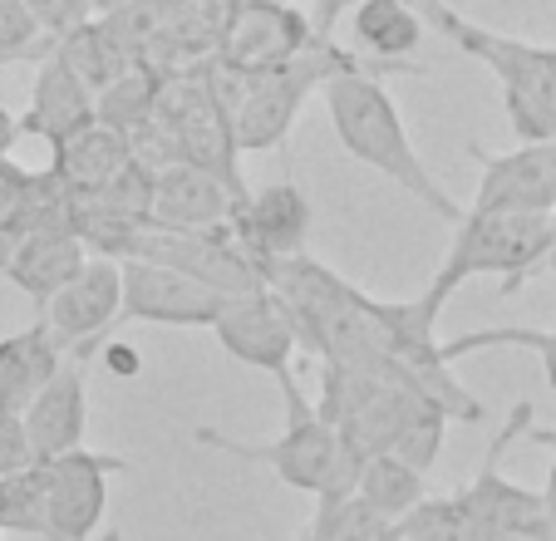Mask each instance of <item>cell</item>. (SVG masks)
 Instances as JSON below:
<instances>
[{
    "instance_id": "obj_40",
    "label": "cell",
    "mask_w": 556,
    "mask_h": 541,
    "mask_svg": "<svg viewBox=\"0 0 556 541\" xmlns=\"http://www.w3.org/2000/svg\"><path fill=\"white\" fill-rule=\"evenodd\" d=\"M389 541H400V537H389Z\"/></svg>"
},
{
    "instance_id": "obj_5",
    "label": "cell",
    "mask_w": 556,
    "mask_h": 541,
    "mask_svg": "<svg viewBox=\"0 0 556 541\" xmlns=\"http://www.w3.org/2000/svg\"><path fill=\"white\" fill-rule=\"evenodd\" d=\"M552 217H532V212H463L458 237H453L448 256H443L433 286L424 291V301L433 311H443L453 291L472 276H488L497 270L503 276V295H513L522 281L542 276L546 256H552Z\"/></svg>"
},
{
    "instance_id": "obj_21",
    "label": "cell",
    "mask_w": 556,
    "mask_h": 541,
    "mask_svg": "<svg viewBox=\"0 0 556 541\" xmlns=\"http://www.w3.org/2000/svg\"><path fill=\"white\" fill-rule=\"evenodd\" d=\"M50 153H54L50 158V173L60 177L74 198H94L99 188H109V183H114V177L134 163L128 138L114 134V128H104L99 118L89 128H79L74 138H64L60 148H50Z\"/></svg>"
},
{
    "instance_id": "obj_1",
    "label": "cell",
    "mask_w": 556,
    "mask_h": 541,
    "mask_svg": "<svg viewBox=\"0 0 556 541\" xmlns=\"http://www.w3.org/2000/svg\"><path fill=\"white\" fill-rule=\"evenodd\" d=\"M320 418L345 438L355 458L400 453L419 473H429L443 453L448 418L400 375V365H330L320 360Z\"/></svg>"
},
{
    "instance_id": "obj_30",
    "label": "cell",
    "mask_w": 556,
    "mask_h": 541,
    "mask_svg": "<svg viewBox=\"0 0 556 541\" xmlns=\"http://www.w3.org/2000/svg\"><path fill=\"white\" fill-rule=\"evenodd\" d=\"M25 11L35 15L45 40H64L70 30H79L85 21H94L89 0H25Z\"/></svg>"
},
{
    "instance_id": "obj_11",
    "label": "cell",
    "mask_w": 556,
    "mask_h": 541,
    "mask_svg": "<svg viewBox=\"0 0 556 541\" xmlns=\"http://www.w3.org/2000/svg\"><path fill=\"white\" fill-rule=\"evenodd\" d=\"M118 305H124V266L109 256H89L85 270L40 305V325L70 360L85 365L94 344H104V335L118 325Z\"/></svg>"
},
{
    "instance_id": "obj_9",
    "label": "cell",
    "mask_w": 556,
    "mask_h": 541,
    "mask_svg": "<svg viewBox=\"0 0 556 541\" xmlns=\"http://www.w3.org/2000/svg\"><path fill=\"white\" fill-rule=\"evenodd\" d=\"M134 463L94 448H74L64 458L40 463L45 482V541H94L109 507V473H128Z\"/></svg>"
},
{
    "instance_id": "obj_35",
    "label": "cell",
    "mask_w": 556,
    "mask_h": 541,
    "mask_svg": "<svg viewBox=\"0 0 556 541\" xmlns=\"http://www.w3.org/2000/svg\"><path fill=\"white\" fill-rule=\"evenodd\" d=\"M15 138H21V118H15V114H11V109L0 104V158H11Z\"/></svg>"
},
{
    "instance_id": "obj_29",
    "label": "cell",
    "mask_w": 556,
    "mask_h": 541,
    "mask_svg": "<svg viewBox=\"0 0 556 541\" xmlns=\"http://www.w3.org/2000/svg\"><path fill=\"white\" fill-rule=\"evenodd\" d=\"M493 344H527V350H536L542 354V369H546V385L556 389V330H472V335H458V340L443 344V360L458 365L463 354L493 350Z\"/></svg>"
},
{
    "instance_id": "obj_27",
    "label": "cell",
    "mask_w": 556,
    "mask_h": 541,
    "mask_svg": "<svg viewBox=\"0 0 556 541\" xmlns=\"http://www.w3.org/2000/svg\"><path fill=\"white\" fill-rule=\"evenodd\" d=\"M394 537L400 541H468L463 537V517H458L453 492H443V498L429 492L424 502H414V507L394 521Z\"/></svg>"
},
{
    "instance_id": "obj_16",
    "label": "cell",
    "mask_w": 556,
    "mask_h": 541,
    "mask_svg": "<svg viewBox=\"0 0 556 541\" xmlns=\"http://www.w3.org/2000/svg\"><path fill=\"white\" fill-rule=\"evenodd\" d=\"M85 389H89L85 365L64 354L60 369L45 379L40 394H35L30 408L21 414L35 463H50V458L74 453V448H85V428H89V394Z\"/></svg>"
},
{
    "instance_id": "obj_13",
    "label": "cell",
    "mask_w": 556,
    "mask_h": 541,
    "mask_svg": "<svg viewBox=\"0 0 556 541\" xmlns=\"http://www.w3.org/2000/svg\"><path fill=\"white\" fill-rule=\"evenodd\" d=\"M468 153L478 163L472 212H532V217L556 212V143H522L513 153H488L472 143Z\"/></svg>"
},
{
    "instance_id": "obj_2",
    "label": "cell",
    "mask_w": 556,
    "mask_h": 541,
    "mask_svg": "<svg viewBox=\"0 0 556 541\" xmlns=\"http://www.w3.org/2000/svg\"><path fill=\"white\" fill-rule=\"evenodd\" d=\"M320 99H326V114H330V128H336L340 148H345L355 163L389 177L400 192L424 202L433 217L463 222V207L439 188V177L429 173V163H424L419 148H414L400 104H394V95L384 89V70H375V64H365V60L345 64V70H336L320 84Z\"/></svg>"
},
{
    "instance_id": "obj_18",
    "label": "cell",
    "mask_w": 556,
    "mask_h": 541,
    "mask_svg": "<svg viewBox=\"0 0 556 541\" xmlns=\"http://www.w3.org/2000/svg\"><path fill=\"white\" fill-rule=\"evenodd\" d=\"M350 54H359L365 64L384 74H424L414 60V50L424 45L429 25H424L419 5L414 0H355L350 5Z\"/></svg>"
},
{
    "instance_id": "obj_36",
    "label": "cell",
    "mask_w": 556,
    "mask_h": 541,
    "mask_svg": "<svg viewBox=\"0 0 556 541\" xmlns=\"http://www.w3.org/2000/svg\"><path fill=\"white\" fill-rule=\"evenodd\" d=\"M21 237H25L21 227H0V276H5V266H11V256H15V247H21Z\"/></svg>"
},
{
    "instance_id": "obj_37",
    "label": "cell",
    "mask_w": 556,
    "mask_h": 541,
    "mask_svg": "<svg viewBox=\"0 0 556 541\" xmlns=\"http://www.w3.org/2000/svg\"><path fill=\"white\" fill-rule=\"evenodd\" d=\"M124 5H134V0H89L94 15H114V11H124Z\"/></svg>"
},
{
    "instance_id": "obj_17",
    "label": "cell",
    "mask_w": 556,
    "mask_h": 541,
    "mask_svg": "<svg viewBox=\"0 0 556 541\" xmlns=\"http://www.w3.org/2000/svg\"><path fill=\"white\" fill-rule=\"evenodd\" d=\"M247 192L227 188L222 177L202 173L192 163H173L163 173H153V207L148 222L168 231H217L231 227V212Z\"/></svg>"
},
{
    "instance_id": "obj_22",
    "label": "cell",
    "mask_w": 556,
    "mask_h": 541,
    "mask_svg": "<svg viewBox=\"0 0 556 541\" xmlns=\"http://www.w3.org/2000/svg\"><path fill=\"white\" fill-rule=\"evenodd\" d=\"M60 360L64 350L40 320L30 330L11 335V340H0V414L21 418L30 408V399L40 394V385L60 369Z\"/></svg>"
},
{
    "instance_id": "obj_32",
    "label": "cell",
    "mask_w": 556,
    "mask_h": 541,
    "mask_svg": "<svg viewBox=\"0 0 556 541\" xmlns=\"http://www.w3.org/2000/svg\"><path fill=\"white\" fill-rule=\"evenodd\" d=\"M30 438H25V424L15 414H0V482L15 478V473L30 468Z\"/></svg>"
},
{
    "instance_id": "obj_25",
    "label": "cell",
    "mask_w": 556,
    "mask_h": 541,
    "mask_svg": "<svg viewBox=\"0 0 556 541\" xmlns=\"http://www.w3.org/2000/svg\"><path fill=\"white\" fill-rule=\"evenodd\" d=\"M389 537H394V521L379 517L355 492H345V498H326L315 507L301 541H389Z\"/></svg>"
},
{
    "instance_id": "obj_4",
    "label": "cell",
    "mask_w": 556,
    "mask_h": 541,
    "mask_svg": "<svg viewBox=\"0 0 556 541\" xmlns=\"http://www.w3.org/2000/svg\"><path fill=\"white\" fill-rule=\"evenodd\" d=\"M429 30L458 45L468 60H478L503 89L507 118L522 143H556V50L527 45L517 35H497L488 25L453 11V0H414Z\"/></svg>"
},
{
    "instance_id": "obj_15",
    "label": "cell",
    "mask_w": 556,
    "mask_h": 541,
    "mask_svg": "<svg viewBox=\"0 0 556 541\" xmlns=\"http://www.w3.org/2000/svg\"><path fill=\"white\" fill-rule=\"evenodd\" d=\"M311 198L295 183H271V188H247V198L231 212V237L252 256L256 270L276 266L286 256H301L311 237Z\"/></svg>"
},
{
    "instance_id": "obj_24",
    "label": "cell",
    "mask_w": 556,
    "mask_h": 541,
    "mask_svg": "<svg viewBox=\"0 0 556 541\" xmlns=\"http://www.w3.org/2000/svg\"><path fill=\"white\" fill-rule=\"evenodd\" d=\"M157 109V74L153 70H124L118 79H109L94 95V118L114 134H134L138 124H148Z\"/></svg>"
},
{
    "instance_id": "obj_10",
    "label": "cell",
    "mask_w": 556,
    "mask_h": 541,
    "mask_svg": "<svg viewBox=\"0 0 556 541\" xmlns=\"http://www.w3.org/2000/svg\"><path fill=\"white\" fill-rule=\"evenodd\" d=\"M128 261H157L168 270H182L192 281H202L207 291L217 295H247V291H262V270L252 266L231 227H217V231H168V227H153L148 222L143 231L134 237V251Z\"/></svg>"
},
{
    "instance_id": "obj_20",
    "label": "cell",
    "mask_w": 556,
    "mask_h": 541,
    "mask_svg": "<svg viewBox=\"0 0 556 541\" xmlns=\"http://www.w3.org/2000/svg\"><path fill=\"white\" fill-rule=\"evenodd\" d=\"M85 261L89 251L74 231H25L11 266H5V281L30 295L35 305H45L60 286H70L85 270Z\"/></svg>"
},
{
    "instance_id": "obj_8",
    "label": "cell",
    "mask_w": 556,
    "mask_h": 541,
    "mask_svg": "<svg viewBox=\"0 0 556 541\" xmlns=\"http://www.w3.org/2000/svg\"><path fill=\"white\" fill-rule=\"evenodd\" d=\"M320 40L311 15L295 0H231L227 21H222V40L212 60L231 64L242 74H266L291 64Z\"/></svg>"
},
{
    "instance_id": "obj_3",
    "label": "cell",
    "mask_w": 556,
    "mask_h": 541,
    "mask_svg": "<svg viewBox=\"0 0 556 541\" xmlns=\"http://www.w3.org/2000/svg\"><path fill=\"white\" fill-rule=\"evenodd\" d=\"M281 379V394H286V424L271 443H242V438L222 433V428H198L192 443L198 448H217V453H231L242 463H262L271 468L286 488L305 492V498L326 502V498H345L355 492V473L359 458L345 448V438L320 418V408L305 399V389L295 385V369H286Z\"/></svg>"
},
{
    "instance_id": "obj_26",
    "label": "cell",
    "mask_w": 556,
    "mask_h": 541,
    "mask_svg": "<svg viewBox=\"0 0 556 541\" xmlns=\"http://www.w3.org/2000/svg\"><path fill=\"white\" fill-rule=\"evenodd\" d=\"M54 54H60V60L70 64V74H79L94 95L104 89L109 79H118V74H124V60L114 54V45H109L99 15H94V21H85L79 30H70L64 40H54Z\"/></svg>"
},
{
    "instance_id": "obj_7",
    "label": "cell",
    "mask_w": 556,
    "mask_h": 541,
    "mask_svg": "<svg viewBox=\"0 0 556 541\" xmlns=\"http://www.w3.org/2000/svg\"><path fill=\"white\" fill-rule=\"evenodd\" d=\"M532 428V404H513L507 424L497 428V438L488 443V458L478 463V478L468 488L453 492L458 502V517H463V537L468 541H503L513 531H532L546 527V512H542V492L522 488L503 473V453L517 443V438Z\"/></svg>"
},
{
    "instance_id": "obj_6",
    "label": "cell",
    "mask_w": 556,
    "mask_h": 541,
    "mask_svg": "<svg viewBox=\"0 0 556 541\" xmlns=\"http://www.w3.org/2000/svg\"><path fill=\"white\" fill-rule=\"evenodd\" d=\"M359 54H350L340 40H315L305 54H295L291 64L266 74H247L242 99L231 104V134H237V148L242 153H271V148H286L295 118H301L305 99L320 95V84L336 70L355 64Z\"/></svg>"
},
{
    "instance_id": "obj_34",
    "label": "cell",
    "mask_w": 556,
    "mask_h": 541,
    "mask_svg": "<svg viewBox=\"0 0 556 541\" xmlns=\"http://www.w3.org/2000/svg\"><path fill=\"white\" fill-rule=\"evenodd\" d=\"M315 5H320V21H315V35H320V40H330V35H336V21L350 11V5H355V0H315Z\"/></svg>"
},
{
    "instance_id": "obj_31",
    "label": "cell",
    "mask_w": 556,
    "mask_h": 541,
    "mask_svg": "<svg viewBox=\"0 0 556 541\" xmlns=\"http://www.w3.org/2000/svg\"><path fill=\"white\" fill-rule=\"evenodd\" d=\"M25 198H30V167L0 158V227H21Z\"/></svg>"
},
{
    "instance_id": "obj_38",
    "label": "cell",
    "mask_w": 556,
    "mask_h": 541,
    "mask_svg": "<svg viewBox=\"0 0 556 541\" xmlns=\"http://www.w3.org/2000/svg\"><path fill=\"white\" fill-rule=\"evenodd\" d=\"M503 541H552V531H546V527H532V531H513V537H503Z\"/></svg>"
},
{
    "instance_id": "obj_39",
    "label": "cell",
    "mask_w": 556,
    "mask_h": 541,
    "mask_svg": "<svg viewBox=\"0 0 556 541\" xmlns=\"http://www.w3.org/2000/svg\"><path fill=\"white\" fill-rule=\"evenodd\" d=\"M94 541H124V531H104V537H94Z\"/></svg>"
},
{
    "instance_id": "obj_28",
    "label": "cell",
    "mask_w": 556,
    "mask_h": 541,
    "mask_svg": "<svg viewBox=\"0 0 556 541\" xmlns=\"http://www.w3.org/2000/svg\"><path fill=\"white\" fill-rule=\"evenodd\" d=\"M54 50V40H45L35 15L25 11V0H0V70L5 64H40Z\"/></svg>"
},
{
    "instance_id": "obj_14",
    "label": "cell",
    "mask_w": 556,
    "mask_h": 541,
    "mask_svg": "<svg viewBox=\"0 0 556 541\" xmlns=\"http://www.w3.org/2000/svg\"><path fill=\"white\" fill-rule=\"evenodd\" d=\"M212 335L222 340V350L247 369H262V375H286L301 350L295 340V325L286 315V305L271 291H247V295H227L222 315L212 320Z\"/></svg>"
},
{
    "instance_id": "obj_12",
    "label": "cell",
    "mask_w": 556,
    "mask_h": 541,
    "mask_svg": "<svg viewBox=\"0 0 556 541\" xmlns=\"http://www.w3.org/2000/svg\"><path fill=\"white\" fill-rule=\"evenodd\" d=\"M124 266V305L118 320L134 325H168V330H212L227 295L207 291L202 281L168 270L157 261H118Z\"/></svg>"
},
{
    "instance_id": "obj_23",
    "label": "cell",
    "mask_w": 556,
    "mask_h": 541,
    "mask_svg": "<svg viewBox=\"0 0 556 541\" xmlns=\"http://www.w3.org/2000/svg\"><path fill=\"white\" fill-rule=\"evenodd\" d=\"M355 498L369 502L379 517L400 521L414 502L429 498V473H419L414 463H404L400 453H369V458H359Z\"/></svg>"
},
{
    "instance_id": "obj_33",
    "label": "cell",
    "mask_w": 556,
    "mask_h": 541,
    "mask_svg": "<svg viewBox=\"0 0 556 541\" xmlns=\"http://www.w3.org/2000/svg\"><path fill=\"white\" fill-rule=\"evenodd\" d=\"M527 438H532V443H546V448H556V433H552V428H527ZM542 512H546V531H552V541H556V458H552V473H546Z\"/></svg>"
},
{
    "instance_id": "obj_19",
    "label": "cell",
    "mask_w": 556,
    "mask_h": 541,
    "mask_svg": "<svg viewBox=\"0 0 556 541\" xmlns=\"http://www.w3.org/2000/svg\"><path fill=\"white\" fill-rule=\"evenodd\" d=\"M89 124H94V89H89L79 74H70V64L50 50L40 64H35L30 109L21 114V134L60 148L64 138H74Z\"/></svg>"
}]
</instances>
